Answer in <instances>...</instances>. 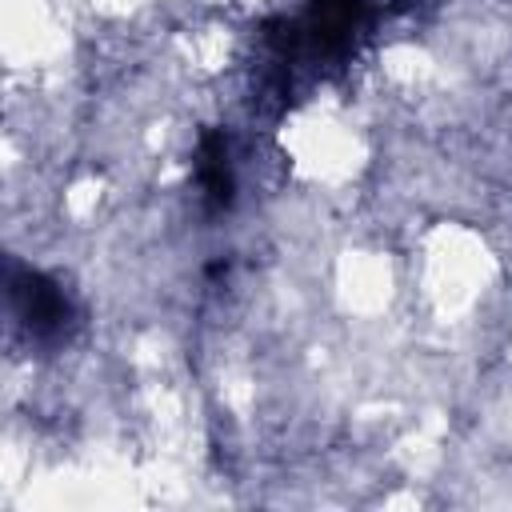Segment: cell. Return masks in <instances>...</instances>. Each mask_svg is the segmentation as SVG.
Masks as SVG:
<instances>
[{
  "label": "cell",
  "mask_w": 512,
  "mask_h": 512,
  "mask_svg": "<svg viewBox=\"0 0 512 512\" xmlns=\"http://www.w3.org/2000/svg\"><path fill=\"white\" fill-rule=\"evenodd\" d=\"M376 24L372 0H304L296 16H276L260 28L264 48V88L280 100L300 76L340 68L356 56Z\"/></svg>",
  "instance_id": "1"
},
{
  "label": "cell",
  "mask_w": 512,
  "mask_h": 512,
  "mask_svg": "<svg viewBox=\"0 0 512 512\" xmlns=\"http://www.w3.org/2000/svg\"><path fill=\"white\" fill-rule=\"evenodd\" d=\"M8 312L16 320V328L40 344V348H60L72 340L80 312L76 300L64 292V284L32 264H12L8 268Z\"/></svg>",
  "instance_id": "2"
},
{
  "label": "cell",
  "mask_w": 512,
  "mask_h": 512,
  "mask_svg": "<svg viewBox=\"0 0 512 512\" xmlns=\"http://www.w3.org/2000/svg\"><path fill=\"white\" fill-rule=\"evenodd\" d=\"M192 180L208 216H220L236 204V164L224 128H204L192 152Z\"/></svg>",
  "instance_id": "3"
}]
</instances>
